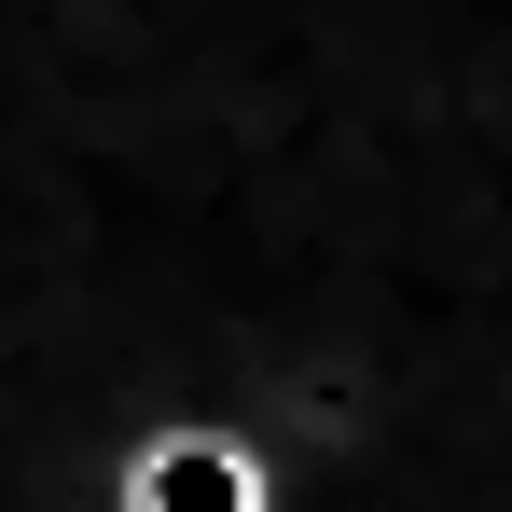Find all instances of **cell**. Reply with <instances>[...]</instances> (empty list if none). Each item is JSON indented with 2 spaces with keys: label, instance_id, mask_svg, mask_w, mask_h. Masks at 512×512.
Returning <instances> with one entry per match:
<instances>
[{
  "label": "cell",
  "instance_id": "obj_1",
  "mask_svg": "<svg viewBox=\"0 0 512 512\" xmlns=\"http://www.w3.org/2000/svg\"><path fill=\"white\" fill-rule=\"evenodd\" d=\"M111 512H291V457L222 402H167V416L125 429Z\"/></svg>",
  "mask_w": 512,
  "mask_h": 512
}]
</instances>
